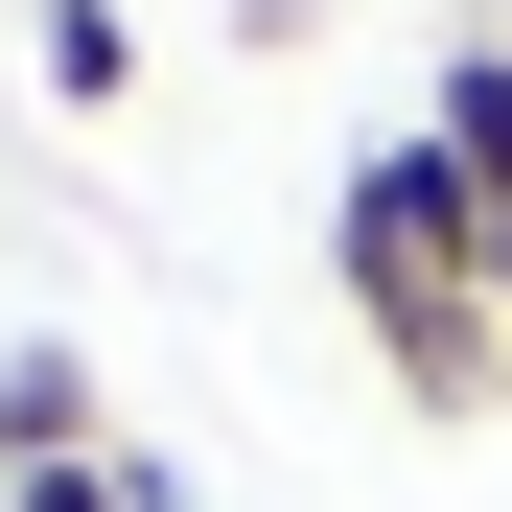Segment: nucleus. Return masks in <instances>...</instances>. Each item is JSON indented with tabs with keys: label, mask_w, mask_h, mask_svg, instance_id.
Here are the masks:
<instances>
[{
	"label": "nucleus",
	"mask_w": 512,
	"mask_h": 512,
	"mask_svg": "<svg viewBox=\"0 0 512 512\" xmlns=\"http://www.w3.org/2000/svg\"><path fill=\"white\" fill-rule=\"evenodd\" d=\"M47 94H70V117L140 94V24H117V0H47Z\"/></svg>",
	"instance_id": "nucleus-4"
},
{
	"label": "nucleus",
	"mask_w": 512,
	"mask_h": 512,
	"mask_svg": "<svg viewBox=\"0 0 512 512\" xmlns=\"http://www.w3.org/2000/svg\"><path fill=\"white\" fill-rule=\"evenodd\" d=\"M94 443H117L94 350H70V326H24V350H0V466H94Z\"/></svg>",
	"instance_id": "nucleus-3"
},
{
	"label": "nucleus",
	"mask_w": 512,
	"mask_h": 512,
	"mask_svg": "<svg viewBox=\"0 0 512 512\" xmlns=\"http://www.w3.org/2000/svg\"><path fill=\"white\" fill-rule=\"evenodd\" d=\"M326 280H350V326H373V373L419 396V419H489L512 396V303H489V233H466V163L443 140H350V187H326Z\"/></svg>",
	"instance_id": "nucleus-1"
},
{
	"label": "nucleus",
	"mask_w": 512,
	"mask_h": 512,
	"mask_svg": "<svg viewBox=\"0 0 512 512\" xmlns=\"http://www.w3.org/2000/svg\"><path fill=\"white\" fill-rule=\"evenodd\" d=\"M0 512H187L140 443H94V466H0Z\"/></svg>",
	"instance_id": "nucleus-5"
},
{
	"label": "nucleus",
	"mask_w": 512,
	"mask_h": 512,
	"mask_svg": "<svg viewBox=\"0 0 512 512\" xmlns=\"http://www.w3.org/2000/svg\"><path fill=\"white\" fill-rule=\"evenodd\" d=\"M419 140L466 163V233H489V303H512V47H489V24L419 70Z\"/></svg>",
	"instance_id": "nucleus-2"
}]
</instances>
